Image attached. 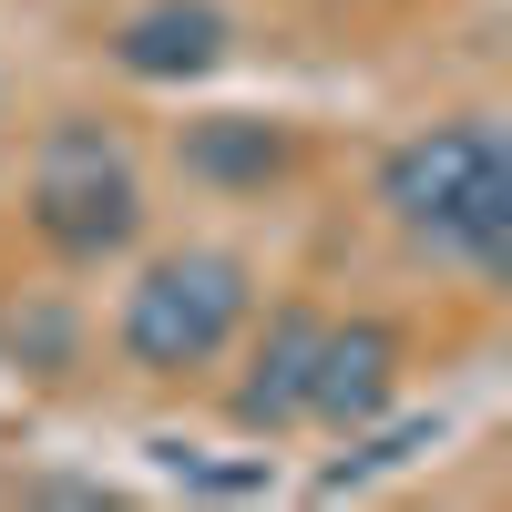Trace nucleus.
<instances>
[{
	"label": "nucleus",
	"instance_id": "39448f33",
	"mask_svg": "<svg viewBox=\"0 0 512 512\" xmlns=\"http://www.w3.org/2000/svg\"><path fill=\"white\" fill-rule=\"evenodd\" d=\"M318 328H328V308H308V297L267 308V328L246 338V369H236V390H226V420H236V431H256V441H277V431H308Z\"/></svg>",
	"mask_w": 512,
	"mask_h": 512
},
{
	"label": "nucleus",
	"instance_id": "20e7f679",
	"mask_svg": "<svg viewBox=\"0 0 512 512\" xmlns=\"http://www.w3.org/2000/svg\"><path fill=\"white\" fill-rule=\"evenodd\" d=\"M400 379H410V349L390 318H328L318 328V379H308V420L318 431H369V420L400 410Z\"/></svg>",
	"mask_w": 512,
	"mask_h": 512
},
{
	"label": "nucleus",
	"instance_id": "0eeeda50",
	"mask_svg": "<svg viewBox=\"0 0 512 512\" xmlns=\"http://www.w3.org/2000/svg\"><path fill=\"white\" fill-rule=\"evenodd\" d=\"M175 164L195 185H216V195H256V185L287 175V134L267 113H205V123L175 134Z\"/></svg>",
	"mask_w": 512,
	"mask_h": 512
},
{
	"label": "nucleus",
	"instance_id": "6e6552de",
	"mask_svg": "<svg viewBox=\"0 0 512 512\" xmlns=\"http://www.w3.org/2000/svg\"><path fill=\"white\" fill-rule=\"evenodd\" d=\"M11 349H21V369L62 379L72 369V318H11Z\"/></svg>",
	"mask_w": 512,
	"mask_h": 512
},
{
	"label": "nucleus",
	"instance_id": "7ed1b4c3",
	"mask_svg": "<svg viewBox=\"0 0 512 512\" xmlns=\"http://www.w3.org/2000/svg\"><path fill=\"white\" fill-rule=\"evenodd\" d=\"M31 236L52 256H72V267H103V256H123L144 236V175L93 113L41 123V144H31Z\"/></svg>",
	"mask_w": 512,
	"mask_h": 512
},
{
	"label": "nucleus",
	"instance_id": "423d86ee",
	"mask_svg": "<svg viewBox=\"0 0 512 512\" xmlns=\"http://www.w3.org/2000/svg\"><path fill=\"white\" fill-rule=\"evenodd\" d=\"M236 52L226 0H144V11L113 21V72L123 82H205Z\"/></svg>",
	"mask_w": 512,
	"mask_h": 512
},
{
	"label": "nucleus",
	"instance_id": "f03ea898",
	"mask_svg": "<svg viewBox=\"0 0 512 512\" xmlns=\"http://www.w3.org/2000/svg\"><path fill=\"white\" fill-rule=\"evenodd\" d=\"M246 318H256V267L246 256L236 246H175V256H154V267L123 287L113 349L144 379H195V369H216L246 338Z\"/></svg>",
	"mask_w": 512,
	"mask_h": 512
},
{
	"label": "nucleus",
	"instance_id": "f257e3e1",
	"mask_svg": "<svg viewBox=\"0 0 512 512\" xmlns=\"http://www.w3.org/2000/svg\"><path fill=\"white\" fill-rule=\"evenodd\" d=\"M379 205L390 226L441 256L461 277H502L512 267V144L492 113H451V123H420L379 154Z\"/></svg>",
	"mask_w": 512,
	"mask_h": 512
}]
</instances>
